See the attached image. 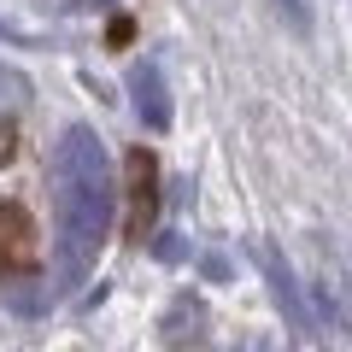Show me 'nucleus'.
Wrapping results in <instances>:
<instances>
[{"label":"nucleus","instance_id":"1","mask_svg":"<svg viewBox=\"0 0 352 352\" xmlns=\"http://www.w3.org/2000/svg\"><path fill=\"white\" fill-rule=\"evenodd\" d=\"M53 176H59V252L65 264H88L112 217V182H106V153L88 129H65L53 147Z\"/></svg>","mask_w":352,"mask_h":352},{"label":"nucleus","instance_id":"2","mask_svg":"<svg viewBox=\"0 0 352 352\" xmlns=\"http://www.w3.org/2000/svg\"><path fill=\"white\" fill-rule=\"evenodd\" d=\"M153 217H159V164L147 147H135L129 153V241H147Z\"/></svg>","mask_w":352,"mask_h":352},{"label":"nucleus","instance_id":"3","mask_svg":"<svg viewBox=\"0 0 352 352\" xmlns=\"http://www.w3.org/2000/svg\"><path fill=\"white\" fill-rule=\"evenodd\" d=\"M36 258V217L18 200H0V264H30Z\"/></svg>","mask_w":352,"mask_h":352},{"label":"nucleus","instance_id":"4","mask_svg":"<svg viewBox=\"0 0 352 352\" xmlns=\"http://www.w3.org/2000/svg\"><path fill=\"white\" fill-rule=\"evenodd\" d=\"M264 276H270V294H276V300L288 305V323H294V329H305V335H311V311H305L300 288H294V276H288V264H276V258H270V252H264Z\"/></svg>","mask_w":352,"mask_h":352},{"label":"nucleus","instance_id":"5","mask_svg":"<svg viewBox=\"0 0 352 352\" xmlns=\"http://www.w3.org/2000/svg\"><path fill=\"white\" fill-rule=\"evenodd\" d=\"M135 112L147 118L153 129H164V124H170V100H164L159 71H153V65H141V71H135Z\"/></svg>","mask_w":352,"mask_h":352},{"label":"nucleus","instance_id":"6","mask_svg":"<svg viewBox=\"0 0 352 352\" xmlns=\"http://www.w3.org/2000/svg\"><path fill=\"white\" fill-rule=\"evenodd\" d=\"M12 153H18V135H12V129H0V164H12Z\"/></svg>","mask_w":352,"mask_h":352}]
</instances>
